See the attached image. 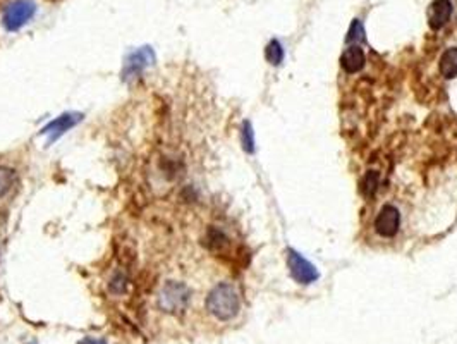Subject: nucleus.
<instances>
[{
  "label": "nucleus",
  "mask_w": 457,
  "mask_h": 344,
  "mask_svg": "<svg viewBox=\"0 0 457 344\" xmlns=\"http://www.w3.org/2000/svg\"><path fill=\"white\" fill-rule=\"evenodd\" d=\"M207 310L222 322H227L236 317L239 311V294H237L236 287L227 284V282H221L215 286L207 298Z\"/></svg>",
  "instance_id": "obj_1"
},
{
  "label": "nucleus",
  "mask_w": 457,
  "mask_h": 344,
  "mask_svg": "<svg viewBox=\"0 0 457 344\" xmlns=\"http://www.w3.org/2000/svg\"><path fill=\"white\" fill-rule=\"evenodd\" d=\"M191 301V291L189 287L183 282L171 281L162 287L160 294H158V307L165 311V314L177 315L183 314Z\"/></svg>",
  "instance_id": "obj_2"
},
{
  "label": "nucleus",
  "mask_w": 457,
  "mask_h": 344,
  "mask_svg": "<svg viewBox=\"0 0 457 344\" xmlns=\"http://www.w3.org/2000/svg\"><path fill=\"white\" fill-rule=\"evenodd\" d=\"M37 12L35 3L26 2V0H16V2L9 3L3 9L2 14V24L7 31H17L31 19Z\"/></svg>",
  "instance_id": "obj_3"
},
{
  "label": "nucleus",
  "mask_w": 457,
  "mask_h": 344,
  "mask_svg": "<svg viewBox=\"0 0 457 344\" xmlns=\"http://www.w3.org/2000/svg\"><path fill=\"white\" fill-rule=\"evenodd\" d=\"M287 265H289V271L292 279L296 282H299V284H311V282L317 281V279L320 278V274H318V271L315 269V265L310 264L306 258H303L294 250L287 251Z\"/></svg>",
  "instance_id": "obj_4"
},
{
  "label": "nucleus",
  "mask_w": 457,
  "mask_h": 344,
  "mask_svg": "<svg viewBox=\"0 0 457 344\" xmlns=\"http://www.w3.org/2000/svg\"><path fill=\"white\" fill-rule=\"evenodd\" d=\"M155 62V54L150 47H141L134 51L133 54L127 55L126 62H124L122 69V80H129V78L138 76L143 69Z\"/></svg>",
  "instance_id": "obj_5"
},
{
  "label": "nucleus",
  "mask_w": 457,
  "mask_h": 344,
  "mask_svg": "<svg viewBox=\"0 0 457 344\" xmlns=\"http://www.w3.org/2000/svg\"><path fill=\"white\" fill-rule=\"evenodd\" d=\"M400 226V214L394 205H387L380 210V214L377 215V221H375V229L380 236L384 237H392L398 234Z\"/></svg>",
  "instance_id": "obj_6"
},
{
  "label": "nucleus",
  "mask_w": 457,
  "mask_h": 344,
  "mask_svg": "<svg viewBox=\"0 0 457 344\" xmlns=\"http://www.w3.org/2000/svg\"><path fill=\"white\" fill-rule=\"evenodd\" d=\"M452 16L451 0H433L428 9V26L431 30H440L449 23Z\"/></svg>",
  "instance_id": "obj_7"
},
{
  "label": "nucleus",
  "mask_w": 457,
  "mask_h": 344,
  "mask_svg": "<svg viewBox=\"0 0 457 344\" xmlns=\"http://www.w3.org/2000/svg\"><path fill=\"white\" fill-rule=\"evenodd\" d=\"M80 119H81L80 114H64L57 117L55 120H52L50 124H47L40 133L47 134L48 143H54V141H57L64 133H67L71 127L76 126V124L80 123Z\"/></svg>",
  "instance_id": "obj_8"
},
{
  "label": "nucleus",
  "mask_w": 457,
  "mask_h": 344,
  "mask_svg": "<svg viewBox=\"0 0 457 344\" xmlns=\"http://www.w3.org/2000/svg\"><path fill=\"white\" fill-rule=\"evenodd\" d=\"M341 66L347 74H354L363 69L364 66V52L360 45H351L341 57Z\"/></svg>",
  "instance_id": "obj_9"
},
{
  "label": "nucleus",
  "mask_w": 457,
  "mask_h": 344,
  "mask_svg": "<svg viewBox=\"0 0 457 344\" xmlns=\"http://www.w3.org/2000/svg\"><path fill=\"white\" fill-rule=\"evenodd\" d=\"M440 73L447 80L457 76V47H451L444 52L440 57Z\"/></svg>",
  "instance_id": "obj_10"
},
{
  "label": "nucleus",
  "mask_w": 457,
  "mask_h": 344,
  "mask_svg": "<svg viewBox=\"0 0 457 344\" xmlns=\"http://www.w3.org/2000/svg\"><path fill=\"white\" fill-rule=\"evenodd\" d=\"M378 181H380V176H378V172L368 171L366 174H364L363 183H361V191H363L364 197H366V198L373 197L375 191H377V188H378Z\"/></svg>",
  "instance_id": "obj_11"
},
{
  "label": "nucleus",
  "mask_w": 457,
  "mask_h": 344,
  "mask_svg": "<svg viewBox=\"0 0 457 344\" xmlns=\"http://www.w3.org/2000/svg\"><path fill=\"white\" fill-rule=\"evenodd\" d=\"M265 57H267L272 66H279L282 59H284V48H282V45L277 40H272L267 45V48H265Z\"/></svg>",
  "instance_id": "obj_12"
},
{
  "label": "nucleus",
  "mask_w": 457,
  "mask_h": 344,
  "mask_svg": "<svg viewBox=\"0 0 457 344\" xmlns=\"http://www.w3.org/2000/svg\"><path fill=\"white\" fill-rule=\"evenodd\" d=\"M14 184V171L9 168H0V198L6 197Z\"/></svg>",
  "instance_id": "obj_13"
},
{
  "label": "nucleus",
  "mask_w": 457,
  "mask_h": 344,
  "mask_svg": "<svg viewBox=\"0 0 457 344\" xmlns=\"http://www.w3.org/2000/svg\"><path fill=\"white\" fill-rule=\"evenodd\" d=\"M241 140H243V148L248 154H253L254 152V138H253V129H251V124L244 123L243 131H241Z\"/></svg>",
  "instance_id": "obj_14"
},
{
  "label": "nucleus",
  "mask_w": 457,
  "mask_h": 344,
  "mask_svg": "<svg viewBox=\"0 0 457 344\" xmlns=\"http://www.w3.org/2000/svg\"><path fill=\"white\" fill-rule=\"evenodd\" d=\"M363 38H364L363 24H361L357 19H354V23L351 24L349 33H347V38H346V40L349 42V44H353V42H361V40H363Z\"/></svg>",
  "instance_id": "obj_15"
},
{
  "label": "nucleus",
  "mask_w": 457,
  "mask_h": 344,
  "mask_svg": "<svg viewBox=\"0 0 457 344\" xmlns=\"http://www.w3.org/2000/svg\"><path fill=\"white\" fill-rule=\"evenodd\" d=\"M111 289L114 291V293H122V291L126 289V278H122V275H115L114 281L111 282Z\"/></svg>",
  "instance_id": "obj_16"
},
{
  "label": "nucleus",
  "mask_w": 457,
  "mask_h": 344,
  "mask_svg": "<svg viewBox=\"0 0 457 344\" xmlns=\"http://www.w3.org/2000/svg\"><path fill=\"white\" fill-rule=\"evenodd\" d=\"M77 344H107V343H105V339H100V338H84V339H81Z\"/></svg>",
  "instance_id": "obj_17"
}]
</instances>
